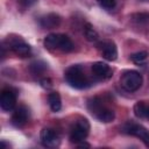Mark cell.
Wrapping results in <instances>:
<instances>
[{"instance_id": "obj_20", "label": "cell", "mask_w": 149, "mask_h": 149, "mask_svg": "<svg viewBox=\"0 0 149 149\" xmlns=\"http://www.w3.org/2000/svg\"><path fill=\"white\" fill-rule=\"evenodd\" d=\"M47 68H48L47 64H45L44 62H42V61L33 62V63L30 64V66H29L30 71H31L34 74H40V73L44 72V71L47 70Z\"/></svg>"}, {"instance_id": "obj_8", "label": "cell", "mask_w": 149, "mask_h": 149, "mask_svg": "<svg viewBox=\"0 0 149 149\" xmlns=\"http://www.w3.org/2000/svg\"><path fill=\"white\" fill-rule=\"evenodd\" d=\"M29 118V111L26 106L21 105L17 108H15L13 115H12V123L15 127H22L26 125Z\"/></svg>"}, {"instance_id": "obj_3", "label": "cell", "mask_w": 149, "mask_h": 149, "mask_svg": "<svg viewBox=\"0 0 149 149\" xmlns=\"http://www.w3.org/2000/svg\"><path fill=\"white\" fill-rule=\"evenodd\" d=\"M88 132H90V123L86 119L84 118H80L78 119L73 127L71 128V132H70V141L72 143H80L83 142L86 136L88 135Z\"/></svg>"}, {"instance_id": "obj_26", "label": "cell", "mask_w": 149, "mask_h": 149, "mask_svg": "<svg viewBox=\"0 0 149 149\" xmlns=\"http://www.w3.org/2000/svg\"><path fill=\"white\" fill-rule=\"evenodd\" d=\"M142 1H148V0H142Z\"/></svg>"}, {"instance_id": "obj_22", "label": "cell", "mask_w": 149, "mask_h": 149, "mask_svg": "<svg viewBox=\"0 0 149 149\" xmlns=\"http://www.w3.org/2000/svg\"><path fill=\"white\" fill-rule=\"evenodd\" d=\"M97 1L100 5V7H102L106 10L113 9L115 7V5H116V1L115 0H97Z\"/></svg>"}, {"instance_id": "obj_13", "label": "cell", "mask_w": 149, "mask_h": 149, "mask_svg": "<svg viewBox=\"0 0 149 149\" xmlns=\"http://www.w3.org/2000/svg\"><path fill=\"white\" fill-rule=\"evenodd\" d=\"M48 102L49 106L51 108L52 112H58L62 107V101H61V97L57 92H51L48 95Z\"/></svg>"}, {"instance_id": "obj_23", "label": "cell", "mask_w": 149, "mask_h": 149, "mask_svg": "<svg viewBox=\"0 0 149 149\" xmlns=\"http://www.w3.org/2000/svg\"><path fill=\"white\" fill-rule=\"evenodd\" d=\"M17 1H19V3H20L23 8H27V7L33 6L37 0H17Z\"/></svg>"}, {"instance_id": "obj_14", "label": "cell", "mask_w": 149, "mask_h": 149, "mask_svg": "<svg viewBox=\"0 0 149 149\" xmlns=\"http://www.w3.org/2000/svg\"><path fill=\"white\" fill-rule=\"evenodd\" d=\"M74 48L71 38L68 36V35H64V34H61L59 36V45H58V49L64 51V52H70L72 51Z\"/></svg>"}, {"instance_id": "obj_7", "label": "cell", "mask_w": 149, "mask_h": 149, "mask_svg": "<svg viewBox=\"0 0 149 149\" xmlns=\"http://www.w3.org/2000/svg\"><path fill=\"white\" fill-rule=\"evenodd\" d=\"M40 139H41V143L44 147L54 148L59 144V137H58L57 133L50 128H43L41 130Z\"/></svg>"}, {"instance_id": "obj_11", "label": "cell", "mask_w": 149, "mask_h": 149, "mask_svg": "<svg viewBox=\"0 0 149 149\" xmlns=\"http://www.w3.org/2000/svg\"><path fill=\"white\" fill-rule=\"evenodd\" d=\"M10 48L16 54V55H20V56H27L29 55L30 52V47L29 44H27L23 40H21L20 37H16V38H13L10 40Z\"/></svg>"}, {"instance_id": "obj_2", "label": "cell", "mask_w": 149, "mask_h": 149, "mask_svg": "<svg viewBox=\"0 0 149 149\" xmlns=\"http://www.w3.org/2000/svg\"><path fill=\"white\" fill-rule=\"evenodd\" d=\"M142 81H143V79H142L141 73L135 70L126 71L121 76V79H120L121 86L128 92H134V91L139 90L142 85Z\"/></svg>"}, {"instance_id": "obj_12", "label": "cell", "mask_w": 149, "mask_h": 149, "mask_svg": "<svg viewBox=\"0 0 149 149\" xmlns=\"http://www.w3.org/2000/svg\"><path fill=\"white\" fill-rule=\"evenodd\" d=\"M95 118H97L99 121L107 123V122H112V121L114 120L115 114H114V112H113L112 109H108V108L104 107V108H101V109L95 114Z\"/></svg>"}, {"instance_id": "obj_18", "label": "cell", "mask_w": 149, "mask_h": 149, "mask_svg": "<svg viewBox=\"0 0 149 149\" xmlns=\"http://www.w3.org/2000/svg\"><path fill=\"white\" fill-rule=\"evenodd\" d=\"M147 108H148V106H146V104L143 101H137L134 105V114H135V116L139 118V119L147 118Z\"/></svg>"}, {"instance_id": "obj_1", "label": "cell", "mask_w": 149, "mask_h": 149, "mask_svg": "<svg viewBox=\"0 0 149 149\" xmlns=\"http://www.w3.org/2000/svg\"><path fill=\"white\" fill-rule=\"evenodd\" d=\"M65 80L68 84L74 88L81 90L88 86V80L84 74L83 68L80 65H72L65 71Z\"/></svg>"}, {"instance_id": "obj_19", "label": "cell", "mask_w": 149, "mask_h": 149, "mask_svg": "<svg viewBox=\"0 0 149 149\" xmlns=\"http://www.w3.org/2000/svg\"><path fill=\"white\" fill-rule=\"evenodd\" d=\"M132 20L137 24H147L149 23V12H140L132 14Z\"/></svg>"}, {"instance_id": "obj_24", "label": "cell", "mask_w": 149, "mask_h": 149, "mask_svg": "<svg viewBox=\"0 0 149 149\" xmlns=\"http://www.w3.org/2000/svg\"><path fill=\"white\" fill-rule=\"evenodd\" d=\"M41 86L43 87V88H50L52 85H51V80L50 79H48V78H44V79H41Z\"/></svg>"}, {"instance_id": "obj_15", "label": "cell", "mask_w": 149, "mask_h": 149, "mask_svg": "<svg viewBox=\"0 0 149 149\" xmlns=\"http://www.w3.org/2000/svg\"><path fill=\"white\" fill-rule=\"evenodd\" d=\"M59 36L61 34H49L44 38V47L49 50L52 49H58L59 45Z\"/></svg>"}, {"instance_id": "obj_25", "label": "cell", "mask_w": 149, "mask_h": 149, "mask_svg": "<svg viewBox=\"0 0 149 149\" xmlns=\"http://www.w3.org/2000/svg\"><path fill=\"white\" fill-rule=\"evenodd\" d=\"M147 118L149 119V106H148V108H147Z\"/></svg>"}, {"instance_id": "obj_9", "label": "cell", "mask_w": 149, "mask_h": 149, "mask_svg": "<svg viewBox=\"0 0 149 149\" xmlns=\"http://www.w3.org/2000/svg\"><path fill=\"white\" fill-rule=\"evenodd\" d=\"M92 72L94 73L95 77L100 79H107L112 76V70L111 68L104 63V62H95L92 64Z\"/></svg>"}, {"instance_id": "obj_16", "label": "cell", "mask_w": 149, "mask_h": 149, "mask_svg": "<svg viewBox=\"0 0 149 149\" xmlns=\"http://www.w3.org/2000/svg\"><path fill=\"white\" fill-rule=\"evenodd\" d=\"M84 35H85L86 40L90 41V42H97V41L99 40L98 33H97L95 29L92 27V24L88 23V22H86V23L84 24Z\"/></svg>"}, {"instance_id": "obj_4", "label": "cell", "mask_w": 149, "mask_h": 149, "mask_svg": "<svg viewBox=\"0 0 149 149\" xmlns=\"http://www.w3.org/2000/svg\"><path fill=\"white\" fill-rule=\"evenodd\" d=\"M122 132L129 135H134L142 140V142L149 147V132L141 125H137L133 121H128L122 126Z\"/></svg>"}, {"instance_id": "obj_17", "label": "cell", "mask_w": 149, "mask_h": 149, "mask_svg": "<svg viewBox=\"0 0 149 149\" xmlns=\"http://www.w3.org/2000/svg\"><path fill=\"white\" fill-rule=\"evenodd\" d=\"M87 108H88V111H90L92 114L95 115L101 108H104V105H102L101 100L95 97V98H92V99L88 100V102H87Z\"/></svg>"}, {"instance_id": "obj_5", "label": "cell", "mask_w": 149, "mask_h": 149, "mask_svg": "<svg viewBox=\"0 0 149 149\" xmlns=\"http://www.w3.org/2000/svg\"><path fill=\"white\" fill-rule=\"evenodd\" d=\"M98 49L100 50L102 57L107 61H115L118 58V49L112 41H101L98 43Z\"/></svg>"}, {"instance_id": "obj_21", "label": "cell", "mask_w": 149, "mask_h": 149, "mask_svg": "<svg viewBox=\"0 0 149 149\" xmlns=\"http://www.w3.org/2000/svg\"><path fill=\"white\" fill-rule=\"evenodd\" d=\"M147 57H148V54L146 51H139V52L130 55V61L137 65H142L147 61Z\"/></svg>"}, {"instance_id": "obj_10", "label": "cell", "mask_w": 149, "mask_h": 149, "mask_svg": "<svg viewBox=\"0 0 149 149\" xmlns=\"http://www.w3.org/2000/svg\"><path fill=\"white\" fill-rule=\"evenodd\" d=\"M40 26L42 28H45V29H52V28H56L59 26L61 23V16L55 14V13H50V14H47L44 16H42L38 21Z\"/></svg>"}, {"instance_id": "obj_6", "label": "cell", "mask_w": 149, "mask_h": 149, "mask_svg": "<svg viewBox=\"0 0 149 149\" xmlns=\"http://www.w3.org/2000/svg\"><path fill=\"white\" fill-rule=\"evenodd\" d=\"M16 104V93L12 88H5L1 92L0 106L3 111H12Z\"/></svg>"}]
</instances>
